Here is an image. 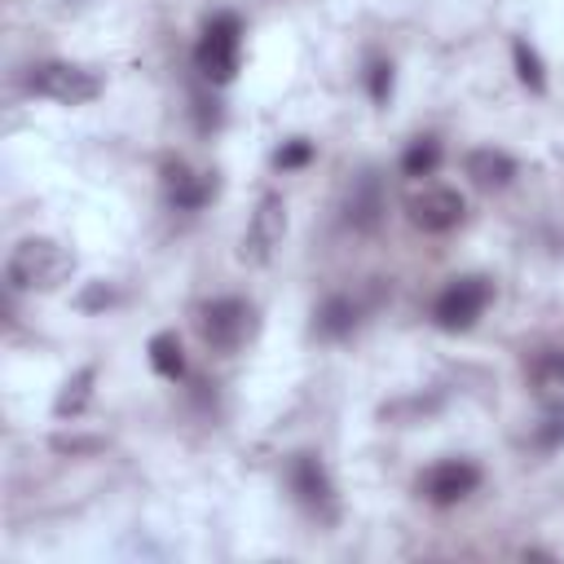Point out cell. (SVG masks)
I'll list each match as a JSON object with an SVG mask.
<instances>
[{
  "label": "cell",
  "mask_w": 564,
  "mask_h": 564,
  "mask_svg": "<svg viewBox=\"0 0 564 564\" xmlns=\"http://www.w3.org/2000/svg\"><path fill=\"white\" fill-rule=\"evenodd\" d=\"M70 273L75 256L53 238H22L4 260V278L13 291H57Z\"/></svg>",
  "instance_id": "obj_1"
},
{
  "label": "cell",
  "mask_w": 564,
  "mask_h": 564,
  "mask_svg": "<svg viewBox=\"0 0 564 564\" xmlns=\"http://www.w3.org/2000/svg\"><path fill=\"white\" fill-rule=\"evenodd\" d=\"M238 57H242V22L238 13H216L207 18L198 44H194V66L207 84H234L238 75Z\"/></svg>",
  "instance_id": "obj_2"
},
{
  "label": "cell",
  "mask_w": 564,
  "mask_h": 564,
  "mask_svg": "<svg viewBox=\"0 0 564 564\" xmlns=\"http://www.w3.org/2000/svg\"><path fill=\"white\" fill-rule=\"evenodd\" d=\"M198 335L212 352H238L251 335H256V308L238 295H220L207 300L198 308Z\"/></svg>",
  "instance_id": "obj_3"
},
{
  "label": "cell",
  "mask_w": 564,
  "mask_h": 564,
  "mask_svg": "<svg viewBox=\"0 0 564 564\" xmlns=\"http://www.w3.org/2000/svg\"><path fill=\"white\" fill-rule=\"evenodd\" d=\"M26 88L57 106H88L101 93V79H97V70L75 66V62H35L26 70Z\"/></svg>",
  "instance_id": "obj_4"
},
{
  "label": "cell",
  "mask_w": 564,
  "mask_h": 564,
  "mask_svg": "<svg viewBox=\"0 0 564 564\" xmlns=\"http://www.w3.org/2000/svg\"><path fill=\"white\" fill-rule=\"evenodd\" d=\"M494 300V282L480 278V273H467V278H454L436 300H432V322L441 330H471L480 322V313L489 308Z\"/></svg>",
  "instance_id": "obj_5"
},
{
  "label": "cell",
  "mask_w": 564,
  "mask_h": 564,
  "mask_svg": "<svg viewBox=\"0 0 564 564\" xmlns=\"http://www.w3.org/2000/svg\"><path fill=\"white\" fill-rule=\"evenodd\" d=\"M286 485H291L295 502H300L308 516L335 520V511H339L335 485H330V471H326V463H322L317 454H308V449L291 454V463H286Z\"/></svg>",
  "instance_id": "obj_6"
},
{
  "label": "cell",
  "mask_w": 564,
  "mask_h": 564,
  "mask_svg": "<svg viewBox=\"0 0 564 564\" xmlns=\"http://www.w3.org/2000/svg\"><path fill=\"white\" fill-rule=\"evenodd\" d=\"M282 238H286V203H282V194H260V203H256V212L247 220L238 256L247 264H269L273 251L282 247Z\"/></svg>",
  "instance_id": "obj_7"
},
{
  "label": "cell",
  "mask_w": 564,
  "mask_h": 564,
  "mask_svg": "<svg viewBox=\"0 0 564 564\" xmlns=\"http://www.w3.org/2000/svg\"><path fill=\"white\" fill-rule=\"evenodd\" d=\"M463 212H467V203H463V194L449 189V185H423V189H414V194L405 198V216H410V225L423 229V234H449V229L463 220Z\"/></svg>",
  "instance_id": "obj_8"
},
{
  "label": "cell",
  "mask_w": 564,
  "mask_h": 564,
  "mask_svg": "<svg viewBox=\"0 0 564 564\" xmlns=\"http://www.w3.org/2000/svg\"><path fill=\"white\" fill-rule=\"evenodd\" d=\"M476 485H480V467L471 458H441L419 476V494L432 507H454L467 494H476Z\"/></svg>",
  "instance_id": "obj_9"
},
{
  "label": "cell",
  "mask_w": 564,
  "mask_h": 564,
  "mask_svg": "<svg viewBox=\"0 0 564 564\" xmlns=\"http://www.w3.org/2000/svg\"><path fill=\"white\" fill-rule=\"evenodd\" d=\"M388 212V194H383V176L375 167L357 172L344 189V225L357 229V234H375L379 220Z\"/></svg>",
  "instance_id": "obj_10"
},
{
  "label": "cell",
  "mask_w": 564,
  "mask_h": 564,
  "mask_svg": "<svg viewBox=\"0 0 564 564\" xmlns=\"http://www.w3.org/2000/svg\"><path fill=\"white\" fill-rule=\"evenodd\" d=\"M216 194V172H194L185 159H167L163 163V198L176 212H198L207 207Z\"/></svg>",
  "instance_id": "obj_11"
},
{
  "label": "cell",
  "mask_w": 564,
  "mask_h": 564,
  "mask_svg": "<svg viewBox=\"0 0 564 564\" xmlns=\"http://www.w3.org/2000/svg\"><path fill=\"white\" fill-rule=\"evenodd\" d=\"M529 392L546 414L564 410V348H538L529 357Z\"/></svg>",
  "instance_id": "obj_12"
},
{
  "label": "cell",
  "mask_w": 564,
  "mask_h": 564,
  "mask_svg": "<svg viewBox=\"0 0 564 564\" xmlns=\"http://www.w3.org/2000/svg\"><path fill=\"white\" fill-rule=\"evenodd\" d=\"M463 172L476 189H507L516 181V159L507 150H494V145H480L463 159Z\"/></svg>",
  "instance_id": "obj_13"
},
{
  "label": "cell",
  "mask_w": 564,
  "mask_h": 564,
  "mask_svg": "<svg viewBox=\"0 0 564 564\" xmlns=\"http://www.w3.org/2000/svg\"><path fill=\"white\" fill-rule=\"evenodd\" d=\"M352 326H357V304L348 295H330L313 317V330L322 339H344V335H352Z\"/></svg>",
  "instance_id": "obj_14"
},
{
  "label": "cell",
  "mask_w": 564,
  "mask_h": 564,
  "mask_svg": "<svg viewBox=\"0 0 564 564\" xmlns=\"http://www.w3.org/2000/svg\"><path fill=\"white\" fill-rule=\"evenodd\" d=\"M93 379H97L93 366L75 370V375L62 383V392H57V401H53V414H57V419H79V414L88 410V401H93Z\"/></svg>",
  "instance_id": "obj_15"
},
{
  "label": "cell",
  "mask_w": 564,
  "mask_h": 564,
  "mask_svg": "<svg viewBox=\"0 0 564 564\" xmlns=\"http://www.w3.org/2000/svg\"><path fill=\"white\" fill-rule=\"evenodd\" d=\"M145 352H150L154 375H163V379H181V375H185V352H181V339H176L172 330H159V335L145 344Z\"/></svg>",
  "instance_id": "obj_16"
},
{
  "label": "cell",
  "mask_w": 564,
  "mask_h": 564,
  "mask_svg": "<svg viewBox=\"0 0 564 564\" xmlns=\"http://www.w3.org/2000/svg\"><path fill=\"white\" fill-rule=\"evenodd\" d=\"M441 159H445V150H441L436 137H414L405 145V154H401V172L405 176H432L441 167Z\"/></svg>",
  "instance_id": "obj_17"
},
{
  "label": "cell",
  "mask_w": 564,
  "mask_h": 564,
  "mask_svg": "<svg viewBox=\"0 0 564 564\" xmlns=\"http://www.w3.org/2000/svg\"><path fill=\"white\" fill-rule=\"evenodd\" d=\"M511 57H516V75H520V84H524L529 93H546V70H542L538 48H533L529 40H516V44H511Z\"/></svg>",
  "instance_id": "obj_18"
},
{
  "label": "cell",
  "mask_w": 564,
  "mask_h": 564,
  "mask_svg": "<svg viewBox=\"0 0 564 564\" xmlns=\"http://www.w3.org/2000/svg\"><path fill=\"white\" fill-rule=\"evenodd\" d=\"M366 93H370V101H388L392 97V62L388 57H370L366 62Z\"/></svg>",
  "instance_id": "obj_19"
},
{
  "label": "cell",
  "mask_w": 564,
  "mask_h": 564,
  "mask_svg": "<svg viewBox=\"0 0 564 564\" xmlns=\"http://www.w3.org/2000/svg\"><path fill=\"white\" fill-rule=\"evenodd\" d=\"M308 159H313V141H304V137H291V141H282V145L273 150V167H282V172L304 167Z\"/></svg>",
  "instance_id": "obj_20"
},
{
  "label": "cell",
  "mask_w": 564,
  "mask_h": 564,
  "mask_svg": "<svg viewBox=\"0 0 564 564\" xmlns=\"http://www.w3.org/2000/svg\"><path fill=\"white\" fill-rule=\"evenodd\" d=\"M538 445H542V449L564 445V410H551V419L538 427Z\"/></svg>",
  "instance_id": "obj_21"
},
{
  "label": "cell",
  "mask_w": 564,
  "mask_h": 564,
  "mask_svg": "<svg viewBox=\"0 0 564 564\" xmlns=\"http://www.w3.org/2000/svg\"><path fill=\"white\" fill-rule=\"evenodd\" d=\"M115 300V291L106 286V282H93L84 295H79V308H101V304H110Z\"/></svg>",
  "instance_id": "obj_22"
}]
</instances>
